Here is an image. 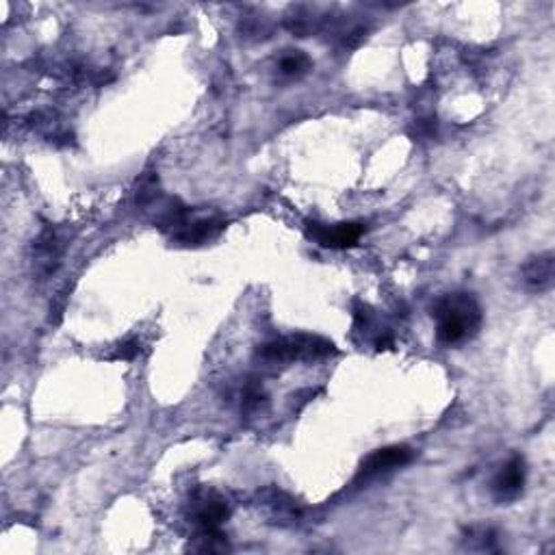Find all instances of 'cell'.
<instances>
[{
	"label": "cell",
	"instance_id": "6da1fadb",
	"mask_svg": "<svg viewBox=\"0 0 555 555\" xmlns=\"http://www.w3.org/2000/svg\"><path fill=\"white\" fill-rule=\"evenodd\" d=\"M437 319V336L445 345H456L478 334L482 325V308L471 293H447L432 306Z\"/></svg>",
	"mask_w": 555,
	"mask_h": 555
},
{
	"label": "cell",
	"instance_id": "7a4b0ae2",
	"mask_svg": "<svg viewBox=\"0 0 555 555\" xmlns=\"http://www.w3.org/2000/svg\"><path fill=\"white\" fill-rule=\"evenodd\" d=\"M336 354V345L324 336L313 334H293L283 336V339L269 341L259 350L262 360H272V363H287V360H319L328 358Z\"/></svg>",
	"mask_w": 555,
	"mask_h": 555
},
{
	"label": "cell",
	"instance_id": "3957f363",
	"mask_svg": "<svg viewBox=\"0 0 555 555\" xmlns=\"http://www.w3.org/2000/svg\"><path fill=\"white\" fill-rule=\"evenodd\" d=\"M63 250H66V243L55 228L48 226L39 232V237L33 242V269H36L39 280L53 276L59 269Z\"/></svg>",
	"mask_w": 555,
	"mask_h": 555
},
{
	"label": "cell",
	"instance_id": "277c9868",
	"mask_svg": "<svg viewBox=\"0 0 555 555\" xmlns=\"http://www.w3.org/2000/svg\"><path fill=\"white\" fill-rule=\"evenodd\" d=\"M308 237L314 239L319 245L330 250H347L354 248L365 234L363 224H354V221H345V224H319V221H308L306 224Z\"/></svg>",
	"mask_w": 555,
	"mask_h": 555
},
{
	"label": "cell",
	"instance_id": "5b68a950",
	"mask_svg": "<svg viewBox=\"0 0 555 555\" xmlns=\"http://www.w3.org/2000/svg\"><path fill=\"white\" fill-rule=\"evenodd\" d=\"M412 457H415V451H412L410 447H406V445H393V447L377 449L367 457V460L363 462L358 478L360 479L377 478V475L393 471V468L406 467Z\"/></svg>",
	"mask_w": 555,
	"mask_h": 555
},
{
	"label": "cell",
	"instance_id": "8992f818",
	"mask_svg": "<svg viewBox=\"0 0 555 555\" xmlns=\"http://www.w3.org/2000/svg\"><path fill=\"white\" fill-rule=\"evenodd\" d=\"M525 486V460L520 456H512L499 468V473L493 479V495L499 503L514 501L523 493Z\"/></svg>",
	"mask_w": 555,
	"mask_h": 555
},
{
	"label": "cell",
	"instance_id": "52a82bcc",
	"mask_svg": "<svg viewBox=\"0 0 555 555\" xmlns=\"http://www.w3.org/2000/svg\"><path fill=\"white\" fill-rule=\"evenodd\" d=\"M226 221L220 217H206V220L187 221L180 231L174 232V242L182 245H202L213 242L224 232Z\"/></svg>",
	"mask_w": 555,
	"mask_h": 555
},
{
	"label": "cell",
	"instance_id": "ba28073f",
	"mask_svg": "<svg viewBox=\"0 0 555 555\" xmlns=\"http://www.w3.org/2000/svg\"><path fill=\"white\" fill-rule=\"evenodd\" d=\"M523 283L534 291H547L553 284V273H555V261L553 252H542V254L531 256L525 261L523 269Z\"/></svg>",
	"mask_w": 555,
	"mask_h": 555
},
{
	"label": "cell",
	"instance_id": "9c48e42d",
	"mask_svg": "<svg viewBox=\"0 0 555 555\" xmlns=\"http://www.w3.org/2000/svg\"><path fill=\"white\" fill-rule=\"evenodd\" d=\"M231 517V508L224 499L215 495H206L198 501L196 508V520L200 529H220L221 523Z\"/></svg>",
	"mask_w": 555,
	"mask_h": 555
},
{
	"label": "cell",
	"instance_id": "30bf717a",
	"mask_svg": "<svg viewBox=\"0 0 555 555\" xmlns=\"http://www.w3.org/2000/svg\"><path fill=\"white\" fill-rule=\"evenodd\" d=\"M278 67L284 77H302L311 67V59L302 50H289L287 55L280 57Z\"/></svg>",
	"mask_w": 555,
	"mask_h": 555
},
{
	"label": "cell",
	"instance_id": "8fae6325",
	"mask_svg": "<svg viewBox=\"0 0 555 555\" xmlns=\"http://www.w3.org/2000/svg\"><path fill=\"white\" fill-rule=\"evenodd\" d=\"M262 402H265V393H262V388L259 385H250L248 388H245V393H243V408L245 410L261 408Z\"/></svg>",
	"mask_w": 555,
	"mask_h": 555
},
{
	"label": "cell",
	"instance_id": "7c38bea8",
	"mask_svg": "<svg viewBox=\"0 0 555 555\" xmlns=\"http://www.w3.org/2000/svg\"><path fill=\"white\" fill-rule=\"evenodd\" d=\"M139 341H124L122 345L116 347V354H111V360H133L139 354Z\"/></svg>",
	"mask_w": 555,
	"mask_h": 555
},
{
	"label": "cell",
	"instance_id": "4fadbf2b",
	"mask_svg": "<svg viewBox=\"0 0 555 555\" xmlns=\"http://www.w3.org/2000/svg\"><path fill=\"white\" fill-rule=\"evenodd\" d=\"M416 130H419L421 137H432L434 130H437V119H419V122H416Z\"/></svg>",
	"mask_w": 555,
	"mask_h": 555
}]
</instances>
